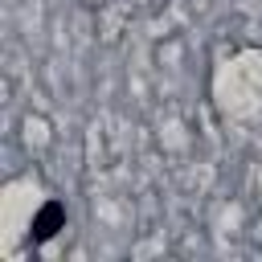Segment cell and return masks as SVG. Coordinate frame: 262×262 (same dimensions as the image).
Segmentation results:
<instances>
[{
  "mask_svg": "<svg viewBox=\"0 0 262 262\" xmlns=\"http://www.w3.org/2000/svg\"><path fill=\"white\" fill-rule=\"evenodd\" d=\"M57 229H66V205L61 201H45L37 209V217H33V237L37 242H49Z\"/></svg>",
  "mask_w": 262,
  "mask_h": 262,
  "instance_id": "1",
  "label": "cell"
}]
</instances>
